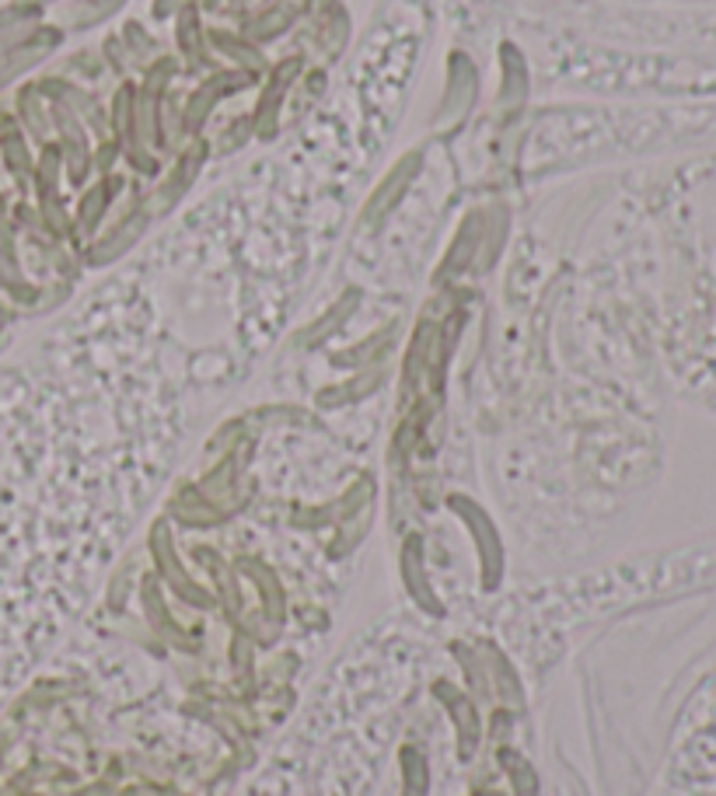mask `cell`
Returning a JSON list of instances; mask_svg holds the SVG:
<instances>
[{
  "mask_svg": "<svg viewBox=\"0 0 716 796\" xmlns=\"http://www.w3.org/2000/svg\"><path fill=\"white\" fill-rule=\"evenodd\" d=\"M109 199H112V182H101V186L88 189V196L80 199V223H85V231H91L95 223L101 220V214H106V207H109Z\"/></svg>",
  "mask_w": 716,
  "mask_h": 796,
  "instance_id": "13",
  "label": "cell"
},
{
  "mask_svg": "<svg viewBox=\"0 0 716 796\" xmlns=\"http://www.w3.org/2000/svg\"><path fill=\"white\" fill-rule=\"evenodd\" d=\"M4 144H8V157H11V168H14V172H22V168L29 165V154H25V148L18 144V140H14V133H8V140H4Z\"/></svg>",
  "mask_w": 716,
  "mask_h": 796,
  "instance_id": "16",
  "label": "cell"
},
{
  "mask_svg": "<svg viewBox=\"0 0 716 796\" xmlns=\"http://www.w3.org/2000/svg\"><path fill=\"white\" fill-rule=\"evenodd\" d=\"M294 18H297V8H291V4H276V11L262 14L259 22L249 25V35H252V39H273V35H280L286 25H291Z\"/></svg>",
  "mask_w": 716,
  "mask_h": 796,
  "instance_id": "12",
  "label": "cell"
},
{
  "mask_svg": "<svg viewBox=\"0 0 716 796\" xmlns=\"http://www.w3.org/2000/svg\"><path fill=\"white\" fill-rule=\"evenodd\" d=\"M333 4V0H304V8H308V11H318V8H329Z\"/></svg>",
  "mask_w": 716,
  "mask_h": 796,
  "instance_id": "19",
  "label": "cell"
},
{
  "mask_svg": "<svg viewBox=\"0 0 716 796\" xmlns=\"http://www.w3.org/2000/svg\"><path fill=\"white\" fill-rule=\"evenodd\" d=\"M203 154H207V148L203 144H193V151L189 154H182V161H178V168L169 175V182L165 186L158 189V196L148 203V214H165L172 203L189 189V182L196 178V172H199V165H203Z\"/></svg>",
  "mask_w": 716,
  "mask_h": 796,
  "instance_id": "6",
  "label": "cell"
},
{
  "mask_svg": "<svg viewBox=\"0 0 716 796\" xmlns=\"http://www.w3.org/2000/svg\"><path fill=\"white\" fill-rule=\"evenodd\" d=\"M178 46L182 53L189 56V64L199 67V64H207V53H203V43H199V18H196V8L186 4L178 14Z\"/></svg>",
  "mask_w": 716,
  "mask_h": 796,
  "instance_id": "11",
  "label": "cell"
},
{
  "mask_svg": "<svg viewBox=\"0 0 716 796\" xmlns=\"http://www.w3.org/2000/svg\"><path fill=\"white\" fill-rule=\"evenodd\" d=\"M301 56H291V59H283V64L273 67V77H270V85H265L262 98H259V106H256V133L259 137H270L276 130V112H280V101L286 95V88H291V80L301 74Z\"/></svg>",
  "mask_w": 716,
  "mask_h": 796,
  "instance_id": "5",
  "label": "cell"
},
{
  "mask_svg": "<svg viewBox=\"0 0 716 796\" xmlns=\"http://www.w3.org/2000/svg\"><path fill=\"white\" fill-rule=\"evenodd\" d=\"M249 85H252V74H249V70L214 74L210 80H203V85L193 91L189 106H186V127H189V133H199V127L207 122V116H210L217 98L231 95V91H241V88H249Z\"/></svg>",
  "mask_w": 716,
  "mask_h": 796,
  "instance_id": "4",
  "label": "cell"
},
{
  "mask_svg": "<svg viewBox=\"0 0 716 796\" xmlns=\"http://www.w3.org/2000/svg\"><path fill=\"white\" fill-rule=\"evenodd\" d=\"M127 39H130V46H133V53L137 56H154L158 53V46H154V39L151 35H143V29L140 25H127Z\"/></svg>",
  "mask_w": 716,
  "mask_h": 796,
  "instance_id": "15",
  "label": "cell"
},
{
  "mask_svg": "<svg viewBox=\"0 0 716 796\" xmlns=\"http://www.w3.org/2000/svg\"><path fill=\"white\" fill-rule=\"evenodd\" d=\"M119 4H122V0H91V4H85L80 11H74V22H77L80 29H88V25L101 22V18H109Z\"/></svg>",
  "mask_w": 716,
  "mask_h": 796,
  "instance_id": "14",
  "label": "cell"
},
{
  "mask_svg": "<svg viewBox=\"0 0 716 796\" xmlns=\"http://www.w3.org/2000/svg\"><path fill=\"white\" fill-rule=\"evenodd\" d=\"M143 223H148V214H137V217H127V223H119V228L98 244V249L91 252V262H109V259H116V255H122L127 249H133V241L140 238V231H143Z\"/></svg>",
  "mask_w": 716,
  "mask_h": 796,
  "instance_id": "9",
  "label": "cell"
},
{
  "mask_svg": "<svg viewBox=\"0 0 716 796\" xmlns=\"http://www.w3.org/2000/svg\"><path fill=\"white\" fill-rule=\"evenodd\" d=\"M210 43H214L220 53H228L231 59H238V64L249 70V74L265 70V56H262L256 46L245 43V39H238V35H231V32H210Z\"/></svg>",
  "mask_w": 716,
  "mask_h": 796,
  "instance_id": "10",
  "label": "cell"
},
{
  "mask_svg": "<svg viewBox=\"0 0 716 796\" xmlns=\"http://www.w3.org/2000/svg\"><path fill=\"white\" fill-rule=\"evenodd\" d=\"M56 119H59V133H64V144H67V154H70V182H85L88 175V144H85V133H80L77 119L67 116L64 109H56Z\"/></svg>",
  "mask_w": 716,
  "mask_h": 796,
  "instance_id": "8",
  "label": "cell"
},
{
  "mask_svg": "<svg viewBox=\"0 0 716 796\" xmlns=\"http://www.w3.org/2000/svg\"><path fill=\"white\" fill-rule=\"evenodd\" d=\"M420 161H423V151H413V154H405V157L399 161V165L384 175V182L375 189V196L367 199V207H364V223H378L388 210L395 207V203L402 199V193L409 189V182L416 178Z\"/></svg>",
  "mask_w": 716,
  "mask_h": 796,
  "instance_id": "3",
  "label": "cell"
},
{
  "mask_svg": "<svg viewBox=\"0 0 716 796\" xmlns=\"http://www.w3.org/2000/svg\"><path fill=\"white\" fill-rule=\"evenodd\" d=\"M210 4H214V0H210Z\"/></svg>",
  "mask_w": 716,
  "mask_h": 796,
  "instance_id": "20",
  "label": "cell"
},
{
  "mask_svg": "<svg viewBox=\"0 0 716 796\" xmlns=\"http://www.w3.org/2000/svg\"><path fill=\"white\" fill-rule=\"evenodd\" d=\"M476 91H479V80H476V67L468 64L462 53L452 56V64H447V91H444V101H441V119L437 127L447 133L455 130L458 122L468 116L476 101Z\"/></svg>",
  "mask_w": 716,
  "mask_h": 796,
  "instance_id": "1",
  "label": "cell"
},
{
  "mask_svg": "<svg viewBox=\"0 0 716 796\" xmlns=\"http://www.w3.org/2000/svg\"><path fill=\"white\" fill-rule=\"evenodd\" d=\"M112 157H116V144H109V148H101V151H98V168H101V172H106V168H109V161H112Z\"/></svg>",
  "mask_w": 716,
  "mask_h": 796,
  "instance_id": "18",
  "label": "cell"
},
{
  "mask_svg": "<svg viewBox=\"0 0 716 796\" xmlns=\"http://www.w3.org/2000/svg\"><path fill=\"white\" fill-rule=\"evenodd\" d=\"M175 70V59H161V64H154V70L148 74V80H143V88L133 101V130L137 137L143 140V144H161V127H158V98L161 91H165V80L172 77Z\"/></svg>",
  "mask_w": 716,
  "mask_h": 796,
  "instance_id": "2",
  "label": "cell"
},
{
  "mask_svg": "<svg viewBox=\"0 0 716 796\" xmlns=\"http://www.w3.org/2000/svg\"><path fill=\"white\" fill-rule=\"evenodd\" d=\"M189 0H154V18H169L175 8H186Z\"/></svg>",
  "mask_w": 716,
  "mask_h": 796,
  "instance_id": "17",
  "label": "cell"
},
{
  "mask_svg": "<svg viewBox=\"0 0 716 796\" xmlns=\"http://www.w3.org/2000/svg\"><path fill=\"white\" fill-rule=\"evenodd\" d=\"M500 67H503V88H500V101L507 112H514V106H521L528 95V70H524V56L514 46L500 50Z\"/></svg>",
  "mask_w": 716,
  "mask_h": 796,
  "instance_id": "7",
  "label": "cell"
}]
</instances>
